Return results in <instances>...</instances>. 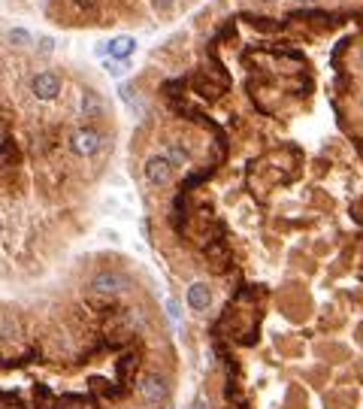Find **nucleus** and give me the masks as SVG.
<instances>
[{
	"instance_id": "nucleus-7",
	"label": "nucleus",
	"mask_w": 363,
	"mask_h": 409,
	"mask_svg": "<svg viewBox=\"0 0 363 409\" xmlns=\"http://www.w3.org/2000/svg\"><path fill=\"white\" fill-rule=\"evenodd\" d=\"M133 52H136V40H133V36L121 34V36H112V40H109V58H115V61H131Z\"/></svg>"
},
{
	"instance_id": "nucleus-5",
	"label": "nucleus",
	"mask_w": 363,
	"mask_h": 409,
	"mask_svg": "<svg viewBox=\"0 0 363 409\" xmlns=\"http://www.w3.org/2000/svg\"><path fill=\"white\" fill-rule=\"evenodd\" d=\"M91 288H94L97 294H121V291L127 288V279L115 270H100L97 276L91 279Z\"/></svg>"
},
{
	"instance_id": "nucleus-3",
	"label": "nucleus",
	"mask_w": 363,
	"mask_h": 409,
	"mask_svg": "<svg viewBox=\"0 0 363 409\" xmlns=\"http://www.w3.org/2000/svg\"><path fill=\"white\" fill-rule=\"evenodd\" d=\"M145 179H149V185L161 188L167 185V182L172 179V161L167 158V155H151L149 161H145Z\"/></svg>"
},
{
	"instance_id": "nucleus-17",
	"label": "nucleus",
	"mask_w": 363,
	"mask_h": 409,
	"mask_svg": "<svg viewBox=\"0 0 363 409\" xmlns=\"http://www.w3.org/2000/svg\"><path fill=\"white\" fill-rule=\"evenodd\" d=\"M0 227H3V224H0Z\"/></svg>"
},
{
	"instance_id": "nucleus-11",
	"label": "nucleus",
	"mask_w": 363,
	"mask_h": 409,
	"mask_svg": "<svg viewBox=\"0 0 363 409\" xmlns=\"http://www.w3.org/2000/svg\"><path fill=\"white\" fill-rule=\"evenodd\" d=\"M9 43H15V45H27V43H31V34H27L24 27H13V31H9Z\"/></svg>"
},
{
	"instance_id": "nucleus-6",
	"label": "nucleus",
	"mask_w": 363,
	"mask_h": 409,
	"mask_svg": "<svg viewBox=\"0 0 363 409\" xmlns=\"http://www.w3.org/2000/svg\"><path fill=\"white\" fill-rule=\"evenodd\" d=\"M185 300L194 313H206V309L212 306V288H209L206 282H191L185 291Z\"/></svg>"
},
{
	"instance_id": "nucleus-15",
	"label": "nucleus",
	"mask_w": 363,
	"mask_h": 409,
	"mask_svg": "<svg viewBox=\"0 0 363 409\" xmlns=\"http://www.w3.org/2000/svg\"><path fill=\"white\" fill-rule=\"evenodd\" d=\"M76 3H79V6H91V3H94V0H76Z\"/></svg>"
},
{
	"instance_id": "nucleus-14",
	"label": "nucleus",
	"mask_w": 363,
	"mask_h": 409,
	"mask_svg": "<svg viewBox=\"0 0 363 409\" xmlns=\"http://www.w3.org/2000/svg\"><path fill=\"white\" fill-rule=\"evenodd\" d=\"M294 3H299V6H309V3H315V0H294Z\"/></svg>"
},
{
	"instance_id": "nucleus-2",
	"label": "nucleus",
	"mask_w": 363,
	"mask_h": 409,
	"mask_svg": "<svg viewBox=\"0 0 363 409\" xmlns=\"http://www.w3.org/2000/svg\"><path fill=\"white\" fill-rule=\"evenodd\" d=\"M100 145H103V136H100L94 127H79V131H73L70 136V149L82 155V158H88V155H97L100 152Z\"/></svg>"
},
{
	"instance_id": "nucleus-10",
	"label": "nucleus",
	"mask_w": 363,
	"mask_h": 409,
	"mask_svg": "<svg viewBox=\"0 0 363 409\" xmlns=\"http://www.w3.org/2000/svg\"><path fill=\"white\" fill-rule=\"evenodd\" d=\"M103 67L106 73H112L115 79H121L124 73H127V61H115V58H103Z\"/></svg>"
},
{
	"instance_id": "nucleus-12",
	"label": "nucleus",
	"mask_w": 363,
	"mask_h": 409,
	"mask_svg": "<svg viewBox=\"0 0 363 409\" xmlns=\"http://www.w3.org/2000/svg\"><path fill=\"white\" fill-rule=\"evenodd\" d=\"M36 45H40V55H52V49H54V36H40V40H36Z\"/></svg>"
},
{
	"instance_id": "nucleus-1",
	"label": "nucleus",
	"mask_w": 363,
	"mask_h": 409,
	"mask_svg": "<svg viewBox=\"0 0 363 409\" xmlns=\"http://www.w3.org/2000/svg\"><path fill=\"white\" fill-rule=\"evenodd\" d=\"M136 394L145 406L158 409L163 403V397H167V379L158 376V373H149V376H142V382L136 385Z\"/></svg>"
},
{
	"instance_id": "nucleus-8",
	"label": "nucleus",
	"mask_w": 363,
	"mask_h": 409,
	"mask_svg": "<svg viewBox=\"0 0 363 409\" xmlns=\"http://www.w3.org/2000/svg\"><path fill=\"white\" fill-rule=\"evenodd\" d=\"M79 109H82V115H97V113H103V103H100V97L94 94V91H85Z\"/></svg>"
},
{
	"instance_id": "nucleus-16",
	"label": "nucleus",
	"mask_w": 363,
	"mask_h": 409,
	"mask_svg": "<svg viewBox=\"0 0 363 409\" xmlns=\"http://www.w3.org/2000/svg\"><path fill=\"white\" fill-rule=\"evenodd\" d=\"M360 64H363V52H360Z\"/></svg>"
},
{
	"instance_id": "nucleus-9",
	"label": "nucleus",
	"mask_w": 363,
	"mask_h": 409,
	"mask_svg": "<svg viewBox=\"0 0 363 409\" xmlns=\"http://www.w3.org/2000/svg\"><path fill=\"white\" fill-rule=\"evenodd\" d=\"M163 155H167V158L172 161V167H185L188 158H191L188 149H185V145H179V143H170V145H167V152H163Z\"/></svg>"
},
{
	"instance_id": "nucleus-13",
	"label": "nucleus",
	"mask_w": 363,
	"mask_h": 409,
	"mask_svg": "<svg viewBox=\"0 0 363 409\" xmlns=\"http://www.w3.org/2000/svg\"><path fill=\"white\" fill-rule=\"evenodd\" d=\"M167 313H170L172 318H179V303H176V300H167Z\"/></svg>"
},
{
	"instance_id": "nucleus-4",
	"label": "nucleus",
	"mask_w": 363,
	"mask_h": 409,
	"mask_svg": "<svg viewBox=\"0 0 363 409\" xmlns=\"http://www.w3.org/2000/svg\"><path fill=\"white\" fill-rule=\"evenodd\" d=\"M31 91H34V97H40V100H54L61 94V76H58V73H52V70L34 73Z\"/></svg>"
}]
</instances>
